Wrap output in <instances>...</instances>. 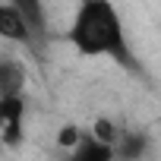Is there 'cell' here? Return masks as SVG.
I'll return each instance as SVG.
<instances>
[{
    "label": "cell",
    "instance_id": "ba28073f",
    "mask_svg": "<svg viewBox=\"0 0 161 161\" xmlns=\"http://www.w3.org/2000/svg\"><path fill=\"white\" fill-rule=\"evenodd\" d=\"M79 136H82V130H79L76 123H63V126L57 130V145H60L63 152H69V148L79 142Z\"/></svg>",
    "mask_w": 161,
    "mask_h": 161
},
{
    "label": "cell",
    "instance_id": "3957f363",
    "mask_svg": "<svg viewBox=\"0 0 161 161\" xmlns=\"http://www.w3.org/2000/svg\"><path fill=\"white\" fill-rule=\"evenodd\" d=\"M25 114H29L25 92L0 95V139H3V145H19L22 142V136H25Z\"/></svg>",
    "mask_w": 161,
    "mask_h": 161
},
{
    "label": "cell",
    "instance_id": "5b68a950",
    "mask_svg": "<svg viewBox=\"0 0 161 161\" xmlns=\"http://www.w3.org/2000/svg\"><path fill=\"white\" fill-rule=\"evenodd\" d=\"M66 155L76 158V161H111V158H114V145L104 142V139H98L92 130H82L79 142H76Z\"/></svg>",
    "mask_w": 161,
    "mask_h": 161
},
{
    "label": "cell",
    "instance_id": "52a82bcc",
    "mask_svg": "<svg viewBox=\"0 0 161 161\" xmlns=\"http://www.w3.org/2000/svg\"><path fill=\"white\" fill-rule=\"evenodd\" d=\"M13 7H19L25 16H29V22L35 25V32L44 38L47 35V13H44V0H10Z\"/></svg>",
    "mask_w": 161,
    "mask_h": 161
},
{
    "label": "cell",
    "instance_id": "6da1fadb",
    "mask_svg": "<svg viewBox=\"0 0 161 161\" xmlns=\"http://www.w3.org/2000/svg\"><path fill=\"white\" fill-rule=\"evenodd\" d=\"M63 41L79 57H89V60L108 57L133 76L142 73V66L136 60V51L130 44L123 16H120L114 0H79L69 22H66Z\"/></svg>",
    "mask_w": 161,
    "mask_h": 161
},
{
    "label": "cell",
    "instance_id": "277c9868",
    "mask_svg": "<svg viewBox=\"0 0 161 161\" xmlns=\"http://www.w3.org/2000/svg\"><path fill=\"white\" fill-rule=\"evenodd\" d=\"M25 82H29L25 63L13 54H0V95H19L25 92Z\"/></svg>",
    "mask_w": 161,
    "mask_h": 161
},
{
    "label": "cell",
    "instance_id": "7a4b0ae2",
    "mask_svg": "<svg viewBox=\"0 0 161 161\" xmlns=\"http://www.w3.org/2000/svg\"><path fill=\"white\" fill-rule=\"evenodd\" d=\"M38 38L41 35L35 32L29 16L19 7H13L10 0H0V41L16 44V47H35Z\"/></svg>",
    "mask_w": 161,
    "mask_h": 161
},
{
    "label": "cell",
    "instance_id": "8992f818",
    "mask_svg": "<svg viewBox=\"0 0 161 161\" xmlns=\"http://www.w3.org/2000/svg\"><path fill=\"white\" fill-rule=\"evenodd\" d=\"M148 148V136L145 133H126L120 130L117 142H114V158H142Z\"/></svg>",
    "mask_w": 161,
    "mask_h": 161
}]
</instances>
